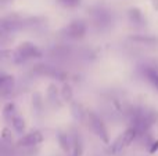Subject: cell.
<instances>
[{
  "label": "cell",
  "mask_w": 158,
  "mask_h": 156,
  "mask_svg": "<svg viewBox=\"0 0 158 156\" xmlns=\"http://www.w3.org/2000/svg\"><path fill=\"white\" fill-rule=\"evenodd\" d=\"M158 119V113L156 111L151 109H143V108H133L131 111V122L133 123L135 129L137 130V133L143 134L144 131H147Z\"/></svg>",
  "instance_id": "6da1fadb"
},
{
  "label": "cell",
  "mask_w": 158,
  "mask_h": 156,
  "mask_svg": "<svg viewBox=\"0 0 158 156\" xmlns=\"http://www.w3.org/2000/svg\"><path fill=\"white\" fill-rule=\"evenodd\" d=\"M42 51L35 46V44L29 43V41H24L18 46V49L14 51V62L21 64L28 60H33V58H40Z\"/></svg>",
  "instance_id": "7a4b0ae2"
},
{
  "label": "cell",
  "mask_w": 158,
  "mask_h": 156,
  "mask_svg": "<svg viewBox=\"0 0 158 156\" xmlns=\"http://www.w3.org/2000/svg\"><path fill=\"white\" fill-rule=\"evenodd\" d=\"M89 123H90V129L92 131L103 141L104 144H108L110 142V135L108 131H107V127L104 124V122L96 115L94 112H90L89 113Z\"/></svg>",
  "instance_id": "3957f363"
},
{
  "label": "cell",
  "mask_w": 158,
  "mask_h": 156,
  "mask_svg": "<svg viewBox=\"0 0 158 156\" xmlns=\"http://www.w3.org/2000/svg\"><path fill=\"white\" fill-rule=\"evenodd\" d=\"M86 30H87V26L83 21H74V22H71L68 26H65V29H64L63 32L67 37L77 40V39L83 37Z\"/></svg>",
  "instance_id": "277c9868"
},
{
  "label": "cell",
  "mask_w": 158,
  "mask_h": 156,
  "mask_svg": "<svg viewBox=\"0 0 158 156\" xmlns=\"http://www.w3.org/2000/svg\"><path fill=\"white\" fill-rule=\"evenodd\" d=\"M43 141V135H42L40 131H31L29 134L24 135L21 140L18 141V145L19 146H33V145H38Z\"/></svg>",
  "instance_id": "5b68a950"
},
{
  "label": "cell",
  "mask_w": 158,
  "mask_h": 156,
  "mask_svg": "<svg viewBox=\"0 0 158 156\" xmlns=\"http://www.w3.org/2000/svg\"><path fill=\"white\" fill-rule=\"evenodd\" d=\"M14 87V77L10 75H0V96H7Z\"/></svg>",
  "instance_id": "8992f818"
},
{
  "label": "cell",
  "mask_w": 158,
  "mask_h": 156,
  "mask_svg": "<svg viewBox=\"0 0 158 156\" xmlns=\"http://www.w3.org/2000/svg\"><path fill=\"white\" fill-rule=\"evenodd\" d=\"M143 75L147 77V80L158 90V68L154 65H146L143 68Z\"/></svg>",
  "instance_id": "52a82bcc"
},
{
  "label": "cell",
  "mask_w": 158,
  "mask_h": 156,
  "mask_svg": "<svg viewBox=\"0 0 158 156\" xmlns=\"http://www.w3.org/2000/svg\"><path fill=\"white\" fill-rule=\"evenodd\" d=\"M93 17H94V22L97 25H108L111 15H110L108 11L103 10V8H96L93 11Z\"/></svg>",
  "instance_id": "ba28073f"
},
{
  "label": "cell",
  "mask_w": 158,
  "mask_h": 156,
  "mask_svg": "<svg viewBox=\"0 0 158 156\" xmlns=\"http://www.w3.org/2000/svg\"><path fill=\"white\" fill-rule=\"evenodd\" d=\"M137 135H139V133H137V130L135 129V127H129V129L126 130L123 134H121V137H122V145H123V148L131 145V144L135 140H136Z\"/></svg>",
  "instance_id": "9c48e42d"
},
{
  "label": "cell",
  "mask_w": 158,
  "mask_h": 156,
  "mask_svg": "<svg viewBox=\"0 0 158 156\" xmlns=\"http://www.w3.org/2000/svg\"><path fill=\"white\" fill-rule=\"evenodd\" d=\"M129 18H131V21L136 25H142L143 22H144L143 13L139 10V8H131V10H129Z\"/></svg>",
  "instance_id": "30bf717a"
},
{
  "label": "cell",
  "mask_w": 158,
  "mask_h": 156,
  "mask_svg": "<svg viewBox=\"0 0 158 156\" xmlns=\"http://www.w3.org/2000/svg\"><path fill=\"white\" fill-rule=\"evenodd\" d=\"M11 123H13V127L15 129V131H18V133H22L24 131V129H25V122H24V119L21 118V116L18 115V113H15V115L11 118Z\"/></svg>",
  "instance_id": "8fae6325"
},
{
  "label": "cell",
  "mask_w": 158,
  "mask_h": 156,
  "mask_svg": "<svg viewBox=\"0 0 158 156\" xmlns=\"http://www.w3.org/2000/svg\"><path fill=\"white\" fill-rule=\"evenodd\" d=\"M58 142H60L61 148H63V151L68 152L69 149H71V144H69V138L68 135L65 134V133H58Z\"/></svg>",
  "instance_id": "7c38bea8"
},
{
  "label": "cell",
  "mask_w": 158,
  "mask_h": 156,
  "mask_svg": "<svg viewBox=\"0 0 158 156\" xmlns=\"http://www.w3.org/2000/svg\"><path fill=\"white\" fill-rule=\"evenodd\" d=\"M72 146H74V156H81L82 154V145H81V138L77 133H74V140H72Z\"/></svg>",
  "instance_id": "4fadbf2b"
},
{
  "label": "cell",
  "mask_w": 158,
  "mask_h": 156,
  "mask_svg": "<svg viewBox=\"0 0 158 156\" xmlns=\"http://www.w3.org/2000/svg\"><path fill=\"white\" fill-rule=\"evenodd\" d=\"M15 113H17L15 112V105H14V104L6 105V108H4V118L7 119V120H11V118H13Z\"/></svg>",
  "instance_id": "5bb4252c"
},
{
  "label": "cell",
  "mask_w": 158,
  "mask_h": 156,
  "mask_svg": "<svg viewBox=\"0 0 158 156\" xmlns=\"http://www.w3.org/2000/svg\"><path fill=\"white\" fill-rule=\"evenodd\" d=\"M63 98L65 99V101L72 98V90L68 84H64V87H63Z\"/></svg>",
  "instance_id": "9a60e30c"
},
{
  "label": "cell",
  "mask_w": 158,
  "mask_h": 156,
  "mask_svg": "<svg viewBox=\"0 0 158 156\" xmlns=\"http://www.w3.org/2000/svg\"><path fill=\"white\" fill-rule=\"evenodd\" d=\"M65 7H78L81 4V0H58Z\"/></svg>",
  "instance_id": "2e32d148"
},
{
  "label": "cell",
  "mask_w": 158,
  "mask_h": 156,
  "mask_svg": "<svg viewBox=\"0 0 158 156\" xmlns=\"http://www.w3.org/2000/svg\"><path fill=\"white\" fill-rule=\"evenodd\" d=\"M49 98L52 99V102H56V99H57V90H56L54 84H52L49 87Z\"/></svg>",
  "instance_id": "e0dca14e"
},
{
  "label": "cell",
  "mask_w": 158,
  "mask_h": 156,
  "mask_svg": "<svg viewBox=\"0 0 158 156\" xmlns=\"http://www.w3.org/2000/svg\"><path fill=\"white\" fill-rule=\"evenodd\" d=\"M157 151H158V140L154 141V142L151 144V146H150V154H156Z\"/></svg>",
  "instance_id": "ac0fdd59"
},
{
  "label": "cell",
  "mask_w": 158,
  "mask_h": 156,
  "mask_svg": "<svg viewBox=\"0 0 158 156\" xmlns=\"http://www.w3.org/2000/svg\"><path fill=\"white\" fill-rule=\"evenodd\" d=\"M2 137L4 138V140H10V130L7 129V127H6V129H3V134H2Z\"/></svg>",
  "instance_id": "d6986e66"
},
{
  "label": "cell",
  "mask_w": 158,
  "mask_h": 156,
  "mask_svg": "<svg viewBox=\"0 0 158 156\" xmlns=\"http://www.w3.org/2000/svg\"><path fill=\"white\" fill-rule=\"evenodd\" d=\"M153 6L156 10H158V0H153Z\"/></svg>",
  "instance_id": "ffe728a7"
}]
</instances>
